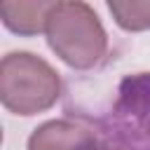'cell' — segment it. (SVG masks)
Masks as SVG:
<instances>
[{
	"instance_id": "8992f818",
	"label": "cell",
	"mask_w": 150,
	"mask_h": 150,
	"mask_svg": "<svg viewBox=\"0 0 150 150\" xmlns=\"http://www.w3.org/2000/svg\"><path fill=\"white\" fill-rule=\"evenodd\" d=\"M115 23L124 30L150 28V0H112L108 2Z\"/></svg>"
},
{
	"instance_id": "7a4b0ae2",
	"label": "cell",
	"mask_w": 150,
	"mask_h": 150,
	"mask_svg": "<svg viewBox=\"0 0 150 150\" xmlns=\"http://www.w3.org/2000/svg\"><path fill=\"white\" fill-rule=\"evenodd\" d=\"M94 127L101 150H150V73L124 75L110 110Z\"/></svg>"
},
{
	"instance_id": "277c9868",
	"label": "cell",
	"mask_w": 150,
	"mask_h": 150,
	"mask_svg": "<svg viewBox=\"0 0 150 150\" xmlns=\"http://www.w3.org/2000/svg\"><path fill=\"white\" fill-rule=\"evenodd\" d=\"M28 150H101V143L94 122L82 117H59L33 129Z\"/></svg>"
},
{
	"instance_id": "3957f363",
	"label": "cell",
	"mask_w": 150,
	"mask_h": 150,
	"mask_svg": "<svg viewBox=\"0 0 150 150\" xmlns=\"http://www.w3.org/2000/svg\"><path fill=\"white\" fill-rule=\"evenodd\" d=\"M61 96L59 73L30 52H9L0 61V101L14 115L49 110Z\"/></svg>"
},
{
	"instance_id": "6da1fadb",
	"label": "cell",
	"mask_w": 150,
	"mask_h": 150,
	"mask_svg": "<svg viewBox=\"0 0 150 150\" xmlns=\"http://www.w3.org/2000/svg\"><path fill=\"white\" fill-rule=\"evenodd\" d=\"M47 42L52 52L77 70H89L108 52V35L91 9L82 0H56L47 14Z\"/></svg>"
},
{
	"instance_id": "5b68a950",
	"label": "cell",
	"mask_w": 150,
	"mask_h": 150,
	"mask_svg": "<svg viewBox=\"0 0 150 150\" xmlns=\"http://www.w3.org/2000/svg\"><path fill=\"white\" fill-rule=\"evenodd\" d=\"M54 2L45 0H2L0 16L2 23L19 35H38L47 28V14Z\"/></svg>"
}]
</instances>
